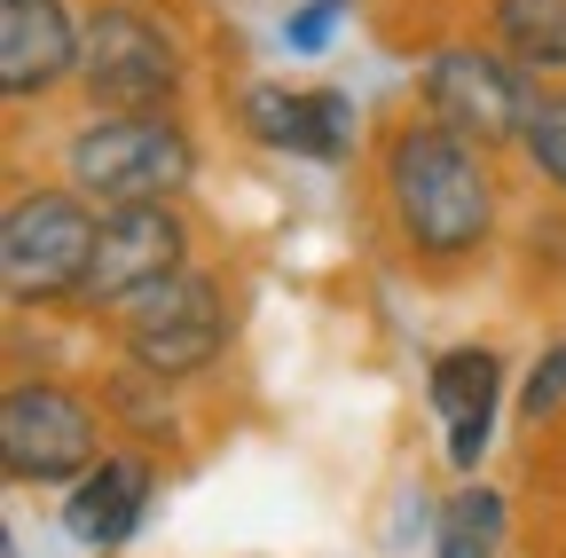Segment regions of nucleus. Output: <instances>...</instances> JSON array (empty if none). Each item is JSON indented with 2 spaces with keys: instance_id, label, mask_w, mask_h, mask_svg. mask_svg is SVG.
<instances>
[{
  "instance_id": "nucleus-16",
  "label": "nucleus",
  "mask_w": 566,
  "mask_h": 558,
  "mask_svg": "<svg viewBox=\"0 0 566 558\" xmlns=\"http://www.w3.org/2000/svg\"><path fill=\"white\" fill-rule=\"evenodd\" d=\"M338 17H346V0H307V9H300L292 24H283V48H300V55H323Z\"/></svg>"
},
{
  "instance_id": "nucleus-2",
  "label": "nucleus",
  "mask_w": 566,
  "mask_h": 558,
  "mask_svg": "<svg viewBox=\"0 0 566 558\" xmlns=\"http://www.w3.org/2000/svg\"><path fill=\"white\" fill-rule=\"evenodd\" d=\"M71 181L103 204H166V189L189 181V143L150 110H111L71 134Z\"/></svg>"
},
{
  "instance_id": "nucleus-17",
  "label": "nucleus",
  "mask_w": 566,
  "mask_h": 558,
  "mask_svg": "<svg viewBox=\"0 0 566 558\" xmlns=\"http://www.w3.org/2000/svg\"><path fill=\"white\" fill-rule=\"evenodd\" d=\"M566 401V346H551V362L527 378V417H551Z\"/></svg>"
},
{
  "instance_id": "nucleus-13",
  "label": "nucleus",
  "mask_w": 566,
  "mask_h": 558,
  "mask_svg": "<svg viewBox=\"0 0 566 558\" xmlns=\"http://www.w3.org/2000/svg\"><path fill=\"white\" fill-rule=\"evenodd\" d=\"M495 40L527 72H566V0H495Z\"/></svg>"
},
{
  "instance_id": "nucleus-7",
  "label": "nucleus",
  "mask_w": 566,
  "mask_h": 558,
  "mask_svg": "<svg viewBox=\"0 0 566 558\" xmlns=\"http://www.w3.org/2000/svg\"><path fill=\"white\" fill-rule=\"evenodd\" d=\"M0 456L17 480H87L95 472V417L63 386H17L0 409Z\"/></svg>"
},
{
  "instance_id": "nucleus-4",
  "label": "nucleus",
  "mask_w": 566,
  "mask_h": 558,
  "mask_svg": "<svg viewBox=\"0 0 566 558\" xmlns=\"http://www.w3.org/2000/svg\"><path fill=\"white\" fill-rule=\"evenodd\" d=\"M424 103H433V118L449 134H464V143H480V150L527 134V118H535L527 80L512 72L504 55H488V48H441V55H424Z\"/></svg>"
},
{
  "instance_id": "nucleus-6",
  "label": "nucleus",
  "mask_w": 566,
  "mask_h": 558,
  "mask_svg": "<svg viewBox=\"0 0 566 558\" xmlns=\"http://www.w3.org/2000/svg\"><path fill=\"white\" fill-rule=\"evenodd\" d=\"M80 72H87V95L111 110H158L181 63H174V40L142 9H95L80 24Z\"/></svg>"
},
{
  "instance_id": "nucleus-11",
  "label": "nucleus",
  "mask_w": 566,
  "mask_h": 558,
  "mask_svg": "<svg viewBox=\"0 0 566 558\" xmlns=\"http://www.w3.org/2000/svg\"><path fill=\"white\" fill-rule=\"evenodd\" d=\"M495 378H504V370H495L488 346H457V355L433 362V409H441V425H449L457 472H472L480 449H488V425H495Z\"/></svg>"
},
{
  "instance_id": "nucleus-15",
  "label": "nucleus",
  "mask_w": 566,
  "mask_h": 558,
  "mask_svg": "<svg viewBox=\"0 0 566 558\" xmlns=\"http://www.w3.org/2000/svg\"><path fill=\"white\" fill-rule=\"evenodd\" d=\"M527 158L566 189V95H543L535 118H527Z\"/></svg>"
},
{
  "instance_id": "nucleus-3",
  "label": "nucleus",
  "mask_w": 566,
  "mask_h": 558,
  "mask_svg": "<svg viewBox=\"0 0 566 558\" xmlns=\"http://www.w3.org/2000/svg\"><path fill=\"white\" fill-rule=\"evenodd\" d=\"M95 229L80 197L63 189H32L9 204L0 221V284L9 299H55V292H87V260H95Z\"/></svg>"
},
{
  "instance_id": "nucleus-14",
  "label": "nucleus",
  "mask_w": 566,
  "mask_h": 558,
  "mask_svg": "<svg viewBox=\"0 0 566 558\" xmlns=\"http://www.w3.org/2000/svg\"><path fill=\"white\" fill-rule=\"evenodd\" d=\"M504 550V504L488 487H464L441 512V558H495Z\"/></svg>"
},
{
  "instance_id": "nucleus-1",
  "label": "nucleus",
  "mask_w": 566,
  "mask_h": 558,
  "mask_svg": "<svg viewBox=\"0 0 566 558\" xmlns=\"http://www.w3.org/2000/svg\"><path fill=\"white\" fill-rule=\"evenodd\" d=\"M386 197H394V221L417 252L433 260H457L488 236V213H495V189H488V166H480V143L449 134L441 118L424 126H401L394 134V158H386Z\"/></svg>"
},
{
  "instance_id": "nucleus-5",
  "label": "nucleus",
  "mask_w": 566,
  "mask_h": 558,
  "mask_svg": "<svg viewBox=\"0 0 566 558\" xmlns=\"http://www.w3.org/2000/svg\"><path fill=\"white\" fill-rule=\"evenodd\" d=\"M126 330H134L142 370L189 378V370H205L212 355H221V338H229L221 284L197 275V267H181V275H166V284H150L142 299H126Z\"/></svg>"
},
{
  "instance_id": "nucleus-12",
  "label": "nucleus",
  "mask_w": 566,
  "mask_h": 558,
  "mask_svg": "<svg viewBox=\"0 0 566 558\" xmlns=\"http://www.w3.org/2000/svg\"><path fill=\"white\" fill-rule=\"evenodd\" d=\"M142 504H150V464H134V456H103L80 487H71V504H63V527L80 535L87 550H111L134 535Z\"/></svg>"
},
{
  "instance_id": "nucleus-10",
  "label": "nucleus",
  "mask_w": 566,
  "mask_h": 558,
  "mask_svg": "<svg viewBox=\"0 0 566 558\" xmlns=\"http://www.w3.org/2000/svg\"><path fill=\"white\" fill-rule=\"evenodd\" d=\"M71 63H80V32H71L63 0H0V87L17 103L48 95Z\"/></svg>"
},
{
  "instance_id": "nucleus-8",
  "label": "nucleus",
  "mask_w": 566,
  "mask_h": 558,
  "mask_svg": "<svg viewBox=\"0 0 566 558\" xmlns=\"http://www.w3.org/2000/svg\"><path fill=\"white\" fill-rule=\"evenodd\" d=\"M166 275H181L174 204H111L95 229V260H87V299H142Z\"/></svg>"
},
{
  "instance_id": "nucleus-9",
  "label": "nucleus",
  "mask_w": 566,
  "mask_h": 558,
  "mask_svg": "<svg viewBox=\"0 0 566 558\" xmlns=\"http://www.w3.org/2000/svg\"><path fill=\"white\" fill-rule=\"evenodd\" d=\"M244 118L268 150H292V158H346L354 150V103L338 87H252Z\"/></svg>"
}]
</instances>
